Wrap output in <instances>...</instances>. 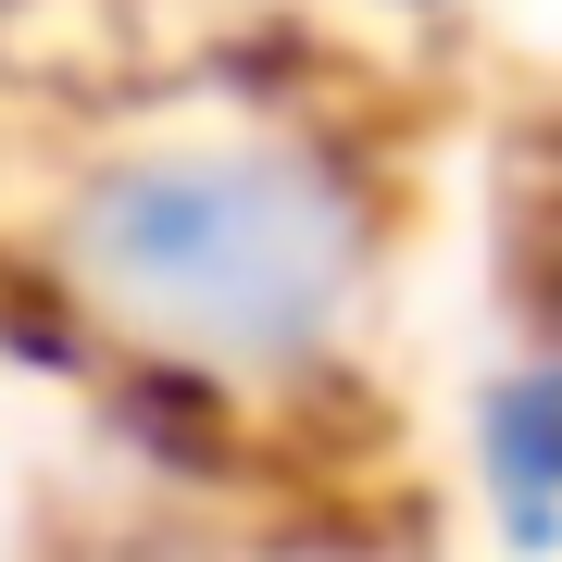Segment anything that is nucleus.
Returning <instances> with one entry per match:
<instances>
[{"mask_svg":"<svg viewBox=\"0 0 562 562\" xmlns=\"http://www.w3.org/2000/svg\"><path fill=\"white\" fill-rule=\"evenodd\" d=\"M88 262L113 301L188 350L276 362L338 325L350 288V213L276 150H176L88 201Z\"/></svg>","mask_w":562,"mask_h":562,"instance_id":"obj_1","label":"nucleus"}]
</instances>
